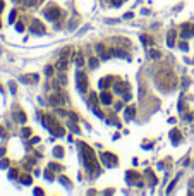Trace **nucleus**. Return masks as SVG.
<instances>
[{
	"mask_svg": "<svg viewBox=\"0 0 194 196\" xmlns=\"http://www.w3.org/2000/svg\"><path fill=\"white\" fill-rule=\"evenodd\" d=\"M81 146V153H83V162H84V167L89 170V172H93V174H100V167H98V164H96V158H95V153H93V150L88 146V145H84V143H81L79 145Z\"/></svg>",
	"mask_w": 194,
	"mask_h": 196,
	"instance_id": "f257e3e1",
	"label": "nucleus"
},
{
	"mask_svg": "<svg viewBox=\"0 0 194 196\" xmlns=\"http://www.w3.org/2000/svg\"><path fill=\"white\" fill-rule=\"evenodd\" d=\"M50 103H52V105H64L65 100H64L58 93H53V95H50Z\"/></svg>",
	"mask_w": 194,
	"mask_h": 196,
	"instance_id": "6e6552de",
	"label": "nucleus"
},
{
	"mask_svg": "<svg viewBox=\"0 0 194 196\" xmlns=\"http://www.w3.org/2000/svg\"><path fill=\"white\" fill-rule=\"evenodd\" d=\"M101 160H103L105 165H108V167H115V165H117V157L112 155V153H101Z\"/></svg>",
	"mask_w": 194,
	"mask_h": 196,
	"instance_id": "20e7f679",
	"label": "nucleus"
},
{
	"mask_svg": "<svg viewBox=\"0 0 194 196\" xmlns=\"http://www.w3.org/2000/svg\"><path fill=\"white\" fill-rule=\"evenodd\" d=\"M83 64H84V59H83L81 53H77L76 55V65H83Z\"/></svg>",
	"mask_w": 194,
	"mask_h": 196,
	"instance_id": "dca6fc26",
	"label": "nucleus"
},
{
	"mask_svg": "<svg viewBox=\"0 0 194 196\" xmlns=\"http://www.w3.org/2000/svg\"><path fill=\"white\" fill-rule=\"evenodd\" d=\"M181 48H182V50H187V43L182 41V43H181Z\"/></svg>",
	"mask_w": 194,
	"mask_h": 196,
	"instance_id": "7c9ffc66",
	"label": "nucleus"
},
{
	"mask_svg": "<svg viewBox=\"0 0 194 196\" xmlns=\"http://www.w3.org/2000/svg\"><path fill=\"white\" fill-rule=\"evenodd\" d=\"M193 34H194V26L184 24V26H182V33H181V36H182V38H191Z\"/></svg>",
	"mask_w": 194,
	"mask_h": 196,
	"instance_id": "423d86ee",
	"label": "nucleus"
},
{
	"mask_svg": "<svg viewBox=\"0 0 194 196\" xmlns=\"http://www.w3.org/2000/svg\"><path fill=\"white\" fill-rule=\"evenodd\" d=\"M0 167H2V169H7V167H9V162H7V160H3V162L0 164Z\"/></svg>",
	"mask_w": 194,
	"mask_h": 196,
	"instance_id": "bb28decb",
	"label": "nucleus"
},
{
	"mask_svg": "<svg viewBox=\"0 0 194 196\" xmlns=\"http://www.w3.org/2000/svg\"><path fill=\"white\" fill-rule=\"evenodd\" d=\"M76 83H77V90L83 93V91H86V88H88V77H86V74L84 72H77L76 74Z\"/></svg>",
	"mask_w": 194,
	"mask_h": 196,
	"instance_id": "f03ea898",
	"label": "nucleus"
},
{
	"mask_svg": "<svg viewBox=\"0 0 194 196\" xmlns=\"http://www.w3.org/2000/svg\"><path fill=\"white\" fill-rule=\"evenodd\" d=\"M69 127H70L74 133H79V129H77V126H76V124H69Z\"/></svg>",
	"mask_w": 194,
	"mask_h": 196,
	"instance_id": "a878e982",
	"label": "nucleus"
},
{
	"mask_svg": "<svg viewBox=\"0 0 194 196\" xmlns=\"http://www.w3.org/2000/svg\"><path fill=\"white\" fill-rule=\"evenodd\" d=\"M9 21H10V22H14V21H15V10H12V12H10V17H9Z\"/></svg>",
	"mask_w": 194,
	"mask_h": 196,
	"instance_id": "5701e85b",
	"label": "nucleus"
},
{
	"mask_svg": "<svg viewBox=\"0 0 194 196\" xmlns=\"http://www.w3.org/2000/svg\"><path fill=\"white\" fill-rule=\"evenodd\" d=\"M58 181H60V183H62L64 186H67V188H70V181H69L67 177H64V176H62V177H58Z\"/></svg>",
	"mask_w": 194,
	"mask_h": 196,
	"instance_id": "f3484780",
	"label": "nucleus"
},
{
	"mask_svg": "<svg viewBox=\"0 0 194 196\" xmlns=\"http://www.w3.org/2000/svg\"><path fill=\"white\" fill-rule=\"evenodd\" d=\"M134 112H136L134 107H129V108L126 110V117H127V119H132V117H134Z\"/></svg>",
	"mask_w": 194,
	"mask_h": 196,
	"instance_id": "4468645a",
	"label": "nucleus"
},
{
	"mask_svg": "<svg viewBox=\"0 0 194 196\" xmlns=\"http://www.w3.org/2000/svg\"><path fill=\"white\" fill-rule=\"evenodd\" d=\"M17 121H19V122H24V121H26V115H24L22 112H17Z\"/></svg>",
	"mask_w": 194,
	"mask_h": 196,
	"instance_id": "412c9836",
	"label": "nucleus"
},
{
	"mask_svg": "<svg viewBox=\"0 0 194 196\" xmlns=\"http://www.w3.org/2000/svg\"><path fill=\"white\" fill-rule=\"evenodd\" d=\"M67 64H69V57H67V50L60 55V59H58V62H57V69L58 71H65L67 69Z\"/></svg>",
	"mask_w": 194,
	"mask_h": 196,
	"instance_id": "39448f33",
	"label": "nucleus"
},
{
	"mask_svg": "<svg viewBox=\"0 0 194 196\" xmlns=\"http://www.w3.org/2000/svg\"><path fill=\"white\" fill-rule=\"evenodd\" d=\"M2 9H3V2L0 0V12H2Z\"/></svg>",
	"mask_w": 194,
	"mask_h": 196,
	"instance_id": "2f4dec72",
	"label": "nucleus"
},
{
	"mask_svg": "<svg viewBox=\"0 0 194 196\" xmlns=\"http://www.w3.org/2000/svg\"><path fill=\"white\" fill-rule=\"evenodd\" d=\"M15 29L21 33V31H24V26H22V24H17V26H15Z\"/></svg>",
	"mask_w": 194,
	"mask_h": 196,
	"instance_id": "cd10ccee",
	"label": "nucleus"
},
{
	"mask_svg": "<svg viewBox=\"0 0 194 196\" xmlns=\"http://www.w3.org/2000/svg\"><path fill=\"white\" fill-rule=\"evenodd\" d=\"M29 134H31V129H29V127H28V129H22V136H24V138H28Z\"/></svg>",
	"mask_w": 194,
	"mask_h": 196,
	"instance_id": "4be33fe9",
	"label": "nucleus"
},
{
	"mask_svg": "<svg viewBox=\"0 0 194 196\" xmlns=\"http://www.w3.org/2000/svg\"><path fill=\"white\" fill-rule=\"evenodd\" d=\"M108 84H112V79H110V77H107V79L100 81V88H101V90H103V88H107Z\"/></svg>",
	"mask_w": 194,
	"mask_h": 196,
	"instance_id": "ddd939ff",
	"label": "nucleus"
},
{
	"mask_svg": "<svg viewBox=\"0 0 194 196\" xmlns=\"http://www.w3.org/2000/svg\"><path fill=\"white\" fill-rule=\"evenodd\" d=\"M134 177H136V172L129 170V172H127V181H129V183H132V181H134Z\"/></svg>",
	"mask_w": 194,
	"mask_h": 196,
	"instance_id": "6ab92c4d",
	"label": "nucleus"
},
{
	"mask_svg": "<svg viewBox=\"0 0 194 196\" xmlns=\"http://www.w3.org/2000/svg\"><path fill=\"white\" fill-rule=\"evenodd\" d=\"M89 102H91V103L98 102V98H96V95H95V93H91V96H89Z\"/></svg>",
	"mask_w": 194,
	"mask_h": 196,
	"instance_id": "393cba45",
	"label": "nucleus"
},
{
	"mask_svg": "<svg viewBox=\"0 0 194 196\" xmlns=\"http://www.w3.org/2000/svg\"><path fill=\"white\" fill-rule=\"evenodd\" d=\"M45 72H46V76H52V74H53V67H46Z\"/></svg>",
	"mask_w": 194,
	"mask_h": 196,
	"instance_id": "b1692460",
	"label": "nucleus"
},
{
	"mask_svg": "<svg viewBox=\"0 0 194 196\" xmlns=\"http://www.w3.org/2000/svg\"><path fill=\"white\" fill-rule=\"evenodd\" d=\"M96 65H98V59H95V57H93V59L89 60V67H93V69H95Z\"/></svg>",
	"mask_w": 194,
	"mask_h": 196,
	"instance_id": "aec40b11",
	"label": "nucleus"
},
{
	"mask_svg": "<svg viewBox=\"0 0 194 196\" xmlns=\"http://www.w3.org/2000/svg\"><path fill=\"white\" fill-rule=\"evenodd\" d=\"M174 188H175V181H172V184H170V188H168V193H172Z\"/></svg>",
	"mask_w": 194,
	"mask_h": 196,
	"instance_id": "c756f323",
	"label": "nucleus"
},
{
	"mask_svg": "<svg viewBox=\"0 0 194 196\" xmlns=\"http://www.w3.org/2000/svg\"><path fill=\"white\" fill-rule=\"evenodd\" d=\"M29 29H31V33H36V34H43V33H45V28H43L41 22H38V21H34Z\"/></svg>",
	"mask_w": 194,
	"mask_h": 196,
	"instance_id": "0eeeda50",
	"label": "nucleus"
},
{
	"mask_svg": "<svg viewBox=\"0 0 194 196\" xmlns=\"http://www.w3.org/2000/svg\"><path fill=\"white\" fill-rule=\"evenodd\" d=\"M174 36H175V33L172 31V33L168 34V40H167V45H168V46H174Z\"/></svg>",
	"mask_w": 194,
	"mask_h": 196,
	"instance_id": "2eb2a0df",
	"label": "nucleus"
},
{
	"mask_svg": "<svg viewBox=\"0 0 194 196\" xmlns=\"http://www.w3.org/2000/svg\"><path fill=\"white\" fill-rule=\"evenodd\" d=\"M21 183L22 184H31V176H22L21 177Z\"/></svg>",
	"mask_w": 194,
	"mask_h": 196,
	"instance_id": "a211bd4d",
	"label": "nucleus"
},
{
	"mask_svg": "<svg viewBox=\"0 0 194 196\" xmlns=\"http://www.w3.org/2000/svg\"><path fill=\"white\" fill-rule=\"evenodd\" d=\"M45 17H46V19H50V21L58 19V17H60V9H58V7L50 5L48 9H45Z\"/></svg>",
	"mask_w": 194,
	"mask_h": 196,
	"instance_id": "7ed1b4c3",
	"label": "nucleus"
},
{
	"mask_svg": "<svg viewBox=\"0 0 194 196\" xmlns=\"http://www.w3.org/2000/svg\"><path fill=\"white\" fill-rule=\"evenodd\" d=\"M124 90H127V84H124V83H117L115 84V91L117 93H124Z\"/></svg>",
	"mask_w": 194,
	"mask_h": 196,
	"instance_id": "9b49d317",
	"label": "nucleus"
},
{
	"mask_svg": "<svg viewBox=\"0 0 194 196\" xmlns=\"http://www.w3.org/2000/svg\"><path fill=\"white\" fill-rule=\"evenodd\" d=\"M181 138H182V136H181V133H179V131H175V129H174V131H170V139H172V143H174V145H177V143L181 141Z\"/></svg>",
	"mask_w": 194,
	"mask_h": 196,
	"instance_id": "1a4fd4ad",
	"label": "nucleus"
},
{
	"mask_svg": "<svg viewBox=\"0 0 194 196\" xmlns=\"http://www.w3.org/2000/svg\"><path fill=\"white\" fill-rule=\"evenodd\" d=\"M53 155H55L57 158H62V157H64V150H62L60 146H57V148L53 150Z\"/></svg>",
	"mask_w": 194,
	"mask_h": 196,
	"instance_id": "f8f14e48",
	"label": "nucleus"
},
{
	"mask_svg": "<svg viewBox=\"0 0 194 196\" xmlns=\"http://www.w3.org/2000/svg\"><path fill=\"white\" fill-rule=\"evenodd\" d=\"M150 55H151V57H155V59H158V57H160V53H158V52H151Z\"/></svg>",
	"mask_w": 194,
	"mask_h": 196,
	"instance_id": "c85d7f7f",
	"label": "nucleus"
},
{
	"mask_svg": "<svg viewBox=\"0 0 194 196\" xmlns=\"http://www.w3.org/2000/svg\"><path fill=\"white\" fill-rule=\"evenodd\" d=\"M100 98H101V102H103L105 105H110V103H112V96H110V95H108L107 91H101Z\"/></svg>",
	"mask_w": 194,
	"mask_h": 196,
	"instance_id": "9d476101",
	"label": "nucleus"
}]
</instances>
